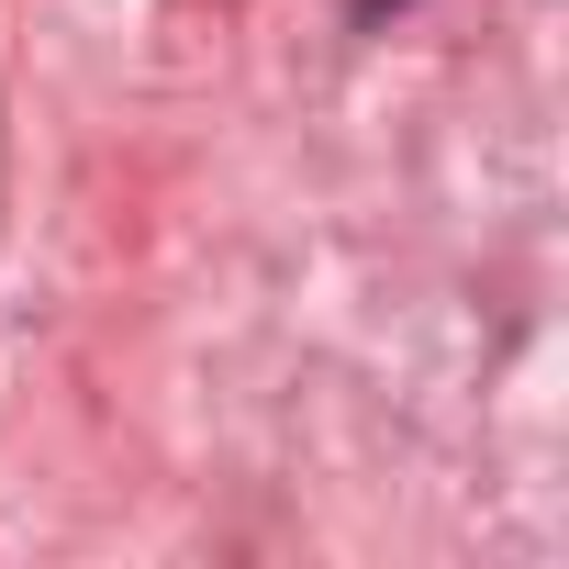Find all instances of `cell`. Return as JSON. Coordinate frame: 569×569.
Segmentation results:
<instances>
[{
  "mask_svg": "<svg viewBox=\"0 0 569 569\" xmlns=\"http://www.w3.org/2000/svg\"><path fill=\"white\" fill-rule=\"evenodd\" d=\"M369 12H391V0H369Z\"/></svg>",
  "mask_w": 569,
  "mask_h": 569,
  "instance_id": "cell-1",
  "label": "cell"
}]
</instances>
